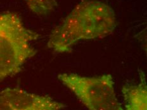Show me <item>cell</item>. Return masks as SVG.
Wrapping results in <instances>:
<instances>
[{
	"mask_svg": "<svg viewBox=\"0 0 147 110\" xmlns=\"http://www.w3.org/2000/svg\"><path fill=\"white\" fill-rule=\"evenodd\" d=\"M115 27V15L111 7L98 0H86L54 29L48 46L57 53H69L78 42L104 38Z\"/></svg>",
	"mask_w": 147,
	"mask_h": 110,
	"instance_id": "6da1fadb",
	"label": "cell"
},
{
	"mask_svg": "<svg viewBox=\"0 0 147 110\" xmlns=\"http://www.w3.org/2000/svg\"><path fill=\"white\" fill-rule=\"evenodd\" d=\"M37 34L24 26L17 14L0 15V81L20 72L37 51L31 42Z\"/></svg>",
	"mask_w": 147,
	"mask_h": 110,
	"instance_id": "7a4b0ae2",
	"label": "cell"
},
{
	"mask_svg": "<svg viewBox=\"0 0 147 110\" xmlns=\"http://www.w3.org/2000/svg\"><path fill=\"white\" fill-rule=\"evenodd\" d=\"M58 78L88 110H125L118 101L111 75L86 77L62 73Z\"/></svg>",
	"mask_w": 147,
	"mask_h": 110,
	"instance_id": "3957f363",
	"label": "cell"
},
{
	"mask_svg": "<svg viewBox=\"0 0 147 110\" xmlns=\"http://www.w3.org/2000/svg\"><path fill=\"white\" fill-rule=\"evenodd\" d=\"M0 94L15 110H62L66 105L48 96L30 93L19 88H7Z\"/></svg>",
	"mask_w": 147,
	"mask_h": 110,
	"instance_id": "277c9868",
	"label": "cell"
},
{
	"mask_svg": "<svg viewBox=\"0 0 147 110\" xmlns=\"http://www.w3.org/2000/svg\"><path fill=\"white\" fill-rule=\"evenodd\" d=\"M125 110H147V89L145 76L142 73L140 83L122 87Z\"/></svg>",
	"mask_w": 147,
	"mask_h": 110,
	"instance_id": "5b68a950",
	"label": "cell"
},
{
	"mask_svg": "<svg viewBox=\"0 0 147 110\" xmlns=\"http://www.w3.org/2000/svg\"><path fill=\"white\" fill-rule=\"evenodd\" d=\"M30 10L38 15H47L54 10L56 0H25Z\"/></svg>",
	"mask_w": 147,
	"mask_h": 110,
	"instance_id": "8992f818",
	"label": "cell"
},
{
	"mask_svg": "<svg viewBox=\"0 0 147 110\" xmlns=\"http://www.w3.org/2000/svg\"><path fill=\"white\" fill-rule=\"evenodd\" d=\"M0 110H15L0 94Z\"/></svg>",
	"mask_w": 147,
	"mask_h": 110,
	"instance_id": "52a82bcc",
	"label": "cell"
}]
</instances>
